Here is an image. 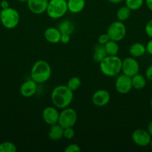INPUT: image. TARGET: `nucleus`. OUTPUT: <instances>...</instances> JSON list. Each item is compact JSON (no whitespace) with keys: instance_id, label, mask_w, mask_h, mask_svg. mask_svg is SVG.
I'll return each mask as SVG.
<instances>
[{"instance_id":"5","label":"nucleus","mask_w":152,"mask_h":152,"mask_svg":"<svg viewBox=\"0 0 152 152\" xmlns=\"http://www.w3.org/2000/svg\"><path fill=\"white\" fill-rule=\"evenodd\" d=\"M67 12V0H49L46 13L49 18L59 19L63 17Z\"/></svg>"},{"instance_id":"38","label":"nucleus","mask_w":152,"mask_h":152,"mask_svg":"<svg viewBox=\"0 0 152 152\" xmlns=\"http://www.w3.org/2000/svg\"><path fill=\"white\" fill-rule=\"evenodd\" d=\"M17 1L20 3H27L28 0H17Z\"/></svg>"},{"instance_id":"18","label":"nucleus","mask_w":152,"mask_h":152,"mask_svg":"<svg viewBox=\"0 0 152 152\" xmlns=\"http://www.w3.org/2000/svg\"><path fill=\"white\" fill-rule=\"evenodd\" d=\"M146 53V48L145 45L140 42L133 43L129 48V53L134 58L142 56Z\"/></svg>"},{"instance_id":"14","label":"nucleus","mask_w":152,"mask_h":152,"mask_svg":"<svg viewBox=\"0 0 152 152\" xmlns=\"http://www.w3.org/2000/svg\"><path fill=\"white\" fill-rule=\"evenodd\" d=\"M37 91V83L34 80H25L19 88V93L24 97H31L34 96Z\"/></svg>"},{"instance_id":"16","label":"nucleus","mask_w":152,"mask_h":152,"mask_svg":"<svg viewBox=\"0 0 152 152\" xmlns=\"http://www.w3.org/2000/svg\"><path fill=\"white\" fill-rule=\"evenodd\" d=\"M64 129L59 124L56 123L50 126V129L49 131V138L51 140L58 141L63 137Z\"/></svg>"},{"instance_id":"20","label":"nucleus","mask_w":152,"mask_h":152,"mask_svg":"<svg viewBox=\"0 0 152 152\" xmlns=\"http://www.w3.org/2000/svg\"><path fill=\"white\" fill-rule=\"evenodd\" d=\"M131 83H132L133 88L136 90H142L146 86L147 79L145 76L137 74L131 77Z\"/></svg>"},{"instance_id":"37","label":"nucleus","mask_w":152,"mask_h":152,"mask_svg":"<svg viewBox=\"0 0 152 152\" xmlns=\"http://www.w3.org/2000/svg\"><path fill=\"white\" fill-rule=\"evenodd\" d=\"M108 1H110V3H112V4H119V3L122 2L123 1H125V0H107Z\"/></svg>"},{"instance_id":"4","label":"nucleus","mask_w":152,"mask_h":152,"mask_svg":"<svg viewBox=\"0 0 152 152\" xmlns=\"http://www.w3.org/2000/svg\"><path fill=\"white\" fill-rule=\"evenodd\" d=\"M20 16L16 9L13 7H7L1 9L0 11V22L7 29H14L19 25Z\"/></svg>"},{"instance_id":"34","label":"nucleus","mask_w":152,"mask_h":152,"mask_svg":"<svg viewBox=\"0 0 152 152\" xmlns=\"http://www.w3.org/2000/svg\"><path fill=\"white\" fill-rule=\"evenodd\" d=\"M0 7H1V9H5L9 7V2L7 1V0H1V2H0Z\"/></svg>"},{"instance_id":"27","label":"nucleus","mask_w":152,"mask_h":152,"mask_svg":"<svg viewBox=\"0 0 152 152\" xmlns=\"http://www.w3.org/2000/svg\"><path fill=\"white\" fill-rule=\"evenodd\" d=\"M75 130L73 129V127L66 128V129H64L63 137L66 138V139L67 140L72 139V138L75 137Z\"/></svg>"},{"instance_id":"31","label":"nucleus","mask_w":152,"mask_h":152,"mask_svg":"<svg viewBox=\"0 0 152 152\" xmlns=\"http://www.w3.org/2000/svg\"><path fill=\"white\" fill-rule=\"evenodd\" d=\"M70 36L71 35L67 34H61L60 42H61L62 44H68L70 42Z\"/></svg>"},{"instance_id":"29","label":"nucleus","mask_w":152,"mask_h":152,"mask_svg":"<svg viewBox=\"0 0 152 152\" xmlns=\"http://www.w3.org/2000/svg\"><path fill=\"white\" fill-rule=\"evenodd\" d=\"M145 32L150 39H152V19H150L145 26Z\"/></svg>"},{"instance_id":"25","label":"nucleus","mask_w":152,"mask_h":152,"mask_svg":"<svg viewBox=\"0 0 152 152\" xmlns=\"http://www.w3.org/2000/svg\"><path fill=\"white\" fill-rule=\"evenodd\" d=\"M81 86V80L77 77H72L68 80L66 86L72 91H77Z\"/></svg>"},{"instance_id":"3","label":"nucleus","mask_w":152,"mask_h":152,"mask_svg":"<svg viewBox=\"0 0 152 152\" xmlns=\"http://www.w3.org/2000/svg\"><path fill=\"white\" fill-rule=\"evenodd\" d=\"M122 60L120 57L116 56H108L99 63L100 70L104 76L114 77L119 75L122 71Z\"/></svg>"},{"instance_id":"8","label":"nucleus","mask_w":152,"mask_h":152,"mask_svg":"<svg viewBox=\"0 0 152 152\" xmlns=\"http://www.w3.org/2000/svg\"><path fill=\"white\" fill-rule=\"evenodd\" d=\"M139 64L137 59L133 56L126 57L122 60V74L132 77L133 76L139 74Z\"/></svg>"},{"instance_id":"11","label":"nucleus","mask_w":152,"mask_h":152,"mask_svg":"<svg viewBox=\"0 0 152 152\" xmlns=\"http://www.w3.org/2000/svg\"><path fill=\"white\" fill-rule=\"evenodd\" d=\"M60 112L58 108L55 106H48L43 109L42 113V117L45 123L47 125H52L58 123Z\"/></svg>"},{"instance_id":"24","label":"nucleus","mask_w":152,"mask_h":152,"mask_svg":"<svg viewBox=\"0 0 152 152\" xmlns=\"http://www.w3.org/2000/svg\"><path fill=\"white\" fill-rule=\"evenodd\" d=\"M125 5L130 8L131 11L138 10L145 3V0H125Z\"/></svg>"},{"instance_id":"9","label":"nucleus","mask_w":152,"mask_h":152,"mask_svg":"<svg viewBox=\"0 0 152 152\" xmlns=\"http://www.w3.org/2000/svg\"><path fill=\"white\" fill-rule=\"evenodd\" d=\"M115 88L120 94H127L133 88L131 77L125 74H119L115 82Z\"/></svg>"},{"instance_id":"12","label":"nucleus","mask_w":152,"mask_h":152,"mask_svg":"<svg viewBox=\"0 0 152 152\" xmlns=\"http://www.w3.org/2000/svg\"><path fill=\"white\" fill-rule=\"evenodd\" d=\"M110 100V94L108 91L99 89L92 94V102L97 107L106 106Z\"/></svg>"},{"instance_id":"15","label":"nucleus","mask_w":152,"mask_h":152,"mask_svg":"<svg viewBox=\"0 0 152 152\" xmlns=\"http://www.w3.org/2000/svg\"><path fill=\"white\" fill-rule=\"evenodd\" d=\"M44 38L48 42L57 44L61 41V33L56 27H49L44 31Z\"/></svg>"},{"instance_id":"32","label":"nucleus","mask_w":152,"mask_h":152,"mask_svg":"<svg viewBox=\"0 0 152 152\" xmlns=\"http://www.w3.org/2000/svg\"><path fill=\"white\" fill-rule=\"evenodd\" d=\"M145 77H146L148 80L152 82V65H149L145 71Z\"/></svg>"},{"instance_id":"30","label":"nucleus","mask_w":152,"mask_h":152,"mask_svg":"<svg viewBox=\"0 0 152 152\" xmlns=\"http://www.w3.org/2000/svg\"><path fill=\"white\" fill-rule=\"evenodd\" d=\"M109 40H110V38H109L107 33H106V34H102L98 37V43H99V44H101V45H104L106 44Z\"/></svg>"},{"instance_id":"19","label":"nucleus","mask_w":152,"mask_h":152,"mask_svg":"<svg viewBox=\"0 0 152 152\" xmlns=\"http://www.w3.org/2000/svg\"><path fill=\"white\" fill-rule=\"evenodd\" d=\"M107 56V55L104 45L97 43L94 47L93 51H92V59L97 63H100Z\"/></svg>"},{"instance_id":"23","label":"nucleus","mask_w":152,"mask_h":152,"mask_svg":"<svg viewBox=\"0 0 152 152\" xmlns=\"http://www.w3.org/2000/svg\"><path fill=\"white\" fill-rule=\"evenodd\" d=\"M131 14V10L126 5L122 6L118 9L116 12V18L120 22H125L128 20Z\"/></svg>"},{"instance_id":"40","label":"nucleus","mask_w":152,"mask_h":152,"mask_svg":"<svg viewBox=\"0 0 152 152\" xmlns=\"http://www.w3.org/2000/svg\"><path fill=\"white\" fill-rule=\"evenodd\" d=\"M150 145H151V148L152 149V137H151V142H150Z\"/></svg>"},{"instance_id":"1","label":"nucleus","mask_w":152,"mask_h":152,"mask_svg":"<svg viewBox=\"0 0 152 152\" xmlns=\"http://www.w3.org/2000/svg\"><path fill=\"white\" fill-rule=\"evenodd\" d=\"M74 97L73 91L66 86L60 85L53 88L51 93V101L58 109H63L69 106Z\"/></svg>"},{"instance_id":"39","label":"nucleus","mask_w":152,"mask_h":152,"mask_svg":"<svg viewBox=\"0 0 152 152\" xmlns=\"http://www.w3.org/2000/svg\"><path fill=\"white\" fill-rule=\"evenodd\" d=\"M150 105H151V108H152V97L151 98V101H150Z\"/></svg>"},{"instance_id":"17","label":"nucleus","mask_w":152,"mask_h":152,"mask_svg":"<svg viewBox=\"0 0 152 152\" xmlns=\"http://www.w3.org/2000/svg\"><path fill=\"white\" fill-rule=\"evenodd\" d=\"M85 5L86 0H67L68 11L75 14L80 13L84 9Z\"/></svg>"},{"instance_id":"22","label":"nucleus","mask_w":152,"mask_h":152,"mask_svg":"<svg viewBox=\"0 0 152 152\" xmlns=\"http://www.w3.org/2000/svg\"><path fill=\"white\" fill-rule=\"evenodd\" d=\"M104 46L107 55L108 56H116L119 53V47L118 45V42L110 39L106 44L104 45Z\"/></svg>"},{"instance_id":"36","label":"nucleus","mask_w":152,"mask_h":152,"mask_svg":"<svg viewBox=\"0 0 152 152\" xmlns=\"http://www.w3.org/2000/svg\"><path fill=\"white\" fill-rule=\"evenodd\" d=\"M147 131H148V132L150 134L151 136L152 137V120H151V121L149 122L148 124Z\"/></svg>"},{"instance_id":"33","label":"nucleus","mask_w":152,"mask_h":152,"mask_svg":"<svg viewBox=\"0 0 152 152\" xmlns=\"http://www.w3.org/2000/svg\"><path fill=\"white\" fill-rule=\"evenodd\" d=\"M146 48V52L149 53L150 55L152 56V39H151L148 42H147L145 45Z\"/></svg>"},{"instance_id":"10","label":"nucleus","mask_w":152,"mask_h":152,"mask_svg":"<svg viewBox=\"0 0 152 152\" xmlns=\"http://www.w3.org/2000/svg\"><path fill=\"white\" fill-rule=\"evenodd\" d=\"M151 137L147 130L142 129H136L131 135L133 142L139 147H146L150 145Z\"/></svg>"},{"instance_id":"28","label":"nucleus","mask_w":152,"mask_h":152,"mask_svg":"<svg viewBox=\"0 0 152 152\" xmlns=\"http://www.w3.org/2000/svg\"><path fill=\"white\" fill-rule=\"evenodd\" d=\"M80 147L77 144L72 143L67 145L64 149L65 152H79L80 151Z\"/></svg>"},{"instance_id":"26","label":"nucleus","mask_w":152,"mask_h":152,"mask_svg":"<svg viewBox=\"0 0 152 152\" xmlns=\"http://www.w3.org/2000/svg\"><path fill=\"white\" fill-rule=\"evenodd\" d=\"M17 150L16 145L11 142H3L0 143V152H15Z\"/></svg>"},{"instance_id":"13","label":"nucleus","mask_w":152,"mask_h":152,"mask_svg":"<svg viewBox=\"0 0 152 152\" xmlns=\"http://www.w3.org/2000/svg\"><path fill=\"white\" fill-rule=\"evenodd\" d=\"M49 0H28L27 7L34 14H43L46 12Z\"/></svg>"},{"instance_id":"35","label":"nucleus","mask_w":152,"mask_h":152,"mask_svg":"<svg viewBox=\"0 0 152 152\" xmlns=\"http://www.w3.org/2000/svg\"><path fill=\"white\" fill-rule=\"evenodd\" d=\"M145 4L147 6L148 8L152 11V0H145Z\"/></svg>"},{"instance_id":"21","label":"nucleus","mask_w":152,"mask_h":152,"mask_svg":"<svg viewBox=\"0 0 152 152\" xmlns=\"http://www.w3.org/2000/svg\"><path fill=\"white\" fill-rule=\"evenodd\" d=\"M61 34H67L71 35L75 31V25L69 19H64L58 24V27Z\"/></svg>"},{"instance_id":"2","label":"nucleus","mask_w":152,"mask_h":152,"mask_svg":"<svg viewBox=\"0 0 152 152\" xmlns=\"http://www.w3.org/2000/svg\"><path fill=\"white\" fill-rule=\"evenodd\" d=\"M52 68L48 62L45 60H38L33 65L31 69V79L37 84L46 83L52 76Z\"/></svg>"},{"instance_id":"6","label":"nucleus","mask_w":152,"mask_h":152,"mask_svg":"<svg viewBox=\"0 0 152 152\" xmlns=\"http://www.w3.org/2000/svg\"><path fill=\"white\" fill-rule=\"evenodd\" d=\"M127 28L123 22L114 21L112 22L107 30V34L110 39L116 42H120L125 37Z\"/></svg>"},{"instance_id":"7","label":"nucleus","mask_w":152,"mask_h":152,"mask_svg":"<svg viewBox=\"0 0 152 152\" xmlns=\"http://www.w3.org/2000/svg\"><path fill=\"white\" fill-rule=\"evenodd\" d=\"M77 114L74 108H63L60 112L58 123L62 126L63 129L66 128L73 127L77 123Z\"/></svg>"}]
</instances>
